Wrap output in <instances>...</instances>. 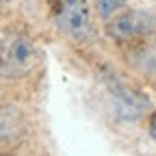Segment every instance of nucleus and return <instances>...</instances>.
Here are the masks:
<instances>
[{"mask_svg":"<svg viewBox=\"0 0 156 156\" xmlns=\"http://www.w3.org/2000/svg\"><path fill=\"white\" fill-rule=\"evenodd\" d=\"M41 63V50L24 33L7 30L0 35V76L2 78H26Z\"/></svg>","mask_w":156,"mask_h":156,"instance_id":"obj_1","label":"nucleus"},{"mask_svg":"<svg viewBox=\"0 0 156 156\" xmlns=\"http://www.w3.org/2000/svg\"><path fill=\"white\" fill-rule=\"evenodd\" d=\"M52 22L72 41H87L93 35V15L87 0H52Z\"/></svg>","mask_w":156,"mask_h":156,"instance_id":"obj_2","label":"nucleus"},{"mask_svg":"<svg viewBox=\"0 0 156 156\" xmlns=\"http://www.w3.org/2000/svg\"><path fill=\"white\" fill-rule=\"evenodd\" d=\"M106 35L119 44H136L156 37V15L145 9H126L106 20Z\"/></svg>","mask_w":156,"mask_h":156,"instance_id":"obj_3","label":"nucleus"},{"mask_svg":"<svg viewBox=\"0 0 156 156\" xmlns=\"http://www.w3.org/2000/svg\"><path fill=\"white\" fill-rule=\"evenodd\" d=\"M108 91L113 95L117 113H119V117H124V119H130V122L139 119L150 108L147 98L141 91H136V89L128 87L126 83H122L119 78H108Z\"/></svg>","mask_w":156,"mask_h":156,"instance_id":"obj_4","label":"nucleus"},{"mask_svg":"<svg viewBox=\"0 0 156 156\" xmlns=\"http://www.w3.org/2000/svg\"><path fill=\"white\" fill-rule=\"evenodd\" d=\"M26 134V117L13 104L0 106V141L13 145Z\"/></svg>","mask_w":156,"mask_h":156,"instance_id":"obj_5","label":"nucleus"},{"mask_svg":"<svg viewBox=\"0 0 156 156\" xmlns=\"http://www.w3.org/2000/svg\"><path fill=\"white\" fill-rule=\"evenodd\" d=\"M130 61L134 67H139L141 72L156 76V44H136L134 50L130 52Z\"/></svg>","mask_w":156,"mask_h":156,"instance_id":"obj_6","label":"nucleus"},{"mask_svg":"<svg viewBox=\"0 0 156 156\" xmlns=\"http://www.w3.org/2000/svg\"><path fill=\"white\" fill-rule=\"evenodd\" d=\"M126 2H128V0H95V5H98V15H100L102 20H108L115 11H119Z\"/></svg>","mask_w":156,"mask_h":156,"instance_id":"obj_7","label":"nucleus"},{"mask_svg":"<svg viewBox=\"0 0 156 156\" xmlns=\"http://www.w3.org/2000/svg\"><path fill=\"white\" fill-rule=\"evenodd\" d=\"M147 132H150V136H152L154 143H156V113H152V115H150V122H147Z\"/></svg>","mask_w":156,"mask_h":156,"instance_id":"obj_8","label":"nucleus"}]
</instances>
